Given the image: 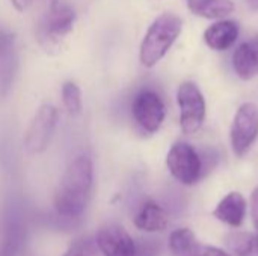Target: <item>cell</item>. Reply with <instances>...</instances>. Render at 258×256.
Segmentation results:
<instances>
[{"mask_svg": "<svg viewBox=\"0 0 258 256\" xmlns=\"http://www.w3.org/2000/svg\"><path fill=\"white\" fill-rule=\"evenodd\" d=\"M94 183L92 161L82 155L73 160L53 196V208L60 219L76 220L79 219L91 199Z\"/></svg>", "mask_w": 258, "mask_h": 256, "instance_id": "6da1fadb", "label": "cell"}, {"mask_svg": "<svg viewBox=\"0 0 258 256\" xmlns=\"http://www.w3.org/2000/svg\"><path fill=\"white\" fill-rule=\"evenodd\" d=\"M183 29V21L174 14H162L150 26L141 44V62L151 68L165 57L168 50L177 41Z\"/></svg>", "mask_w": 258, "mask_h": 256, "instance_id": "7a4b0ae2", "label": "cell"}, {"mask_svg": "<svg viewBox=\"0 0 258 256\" xmlns=\"http://www.w3.org/2000/svg\"><path fill=\"white\" fill-rule=\"evenodd\" d=\"M180 107V125L184 134H195L206 118V101L200 88L192 81H183L177 92Z\"/></svg>", "mask_w": 258, "mask_h": 256, "instance_id": "3957f363", "label": "cell"}, {"mask_svg": "<svg viewBox=\"0 0 258 256\" xmlns=\"http://www.w3.org/2000/svg\"><path fill=\"white\" fill-rule=\"evenodd\" d=\"M166 166L171 175L184 186H194L201 178V158L194 146H190L189 143H174L168 152Z\"/></svg>", "mask_w": 258, "mask_h": 256, "instance_id": "277c9868", "label": "cell"}, {"mask_svg": "<svg viewBox=\"0 0 258 256\" xmlns=\"http://www.w3.org/2000/svg\"><path fill=\"white\" fill-rule=\"evenodd\" d=\"M258 137V107L254 103H243L233 121L230 139L237 157H243Z\"/></svg>", "mask_w": 258, "mask_h": 256, "instance_id": "5b68a950", "label": "cell"}, {"mask_svg": "<svg viewBox=\"0 0 258 256\" xmlns=\"http://www.w3.org/2000/svg\"><path fill=\"white\" fill-rule=\"evenodd\" d=\"M56 121L57 110L51 104H44L38 109L24 137V146L29 154H39L45 151L54 131Z\"/></svg>", "mask_w": 258, "mask_h": 256, "instance_id": "8992f818", "label": "cell"}, {"mask_svg": "<svg viewBox=\"0 0 258 256\" xmlns=\"http://www.w3.org/2000/svg\"><path fill=\"white\" fill-rule=\"evenodd\" d=\"M132 112L135 121L147 133H156L165 119V104L162 98L150 89H145L135 97Z\"/></svg>", "mask_w": 258, "mask_h": 256, "instance_id": "52a82bcc", "label": "cell"}, {"mask_svg": "<svg viewBox=\"0 0 258 256\" xmlns=\"http://www.w3.org/2000/svg\"><path fill=\"white\" fill-rule=\"evenodd\" d=\"M95 241L104 256H136V241L121 225L107 223L101 226Z\"/></svg>", "mask_w": 258, "mask_h": 256, "instance_id": "ba28073f", "label": "cell"}, {"mask_svg": "<svg viewBox=\"0 0 258 256\" xmlns=\"http://www.w3.org/2000/svg\"><path fill=\"white\" fill-rule=\"evenodd\" d=\"M18 71V56L15 35L0 27V100L6 98L12 89Z\"/></svg>", "mask_w": 258, "mask_h": 256, "instance_id": "9c48e42d", "label": "cell"}, {"mask_svg": "<svg viewBox=\"0 0 258 256\" xmlns=\"http://www.w3.org/2000/svg\"><path fill=\"white\" fill-rule=\"evenodd\" d=\"M26 237V228L17 207L11 205L3 213V231L0 238V256H18Z\"/></svg>", "mask_w": 258, "mask_h": 256, "instance_id": "30bf717a", "label": "cell"}, {"mask_svg": "<svg viewBox=\"0 0 258 256\" xmlns=\"http://www.w3.org/2000/svg\"><path fill=\"white\" fill-rule=\"evenodd\" d=\"M74 21V9L62 2L53 0L41 26L42 35L47 41H57L73 29Z\"/></svg>", "mask_w": 258, "mask_h": 256, "instance_id": "8fae6325", "label": "cell"}, {"mask_svg": "<svg viewBox=\"0 0 258 256\" xmlns=\"http://www.w3.org/2000/svg\"><path fill=\"white\" fill-rule=\"evenodd\" d=\"M246 210L248 204L245 196L239 192H231L216 205L213 216L231 228H239L246 217Z\"/></svg>", "mask_w": 258, "mask_h": 256, "instance_id": "7c38bea8", "label": "cell"}, {"mask_svg": "<svg viewBox=\"0 0 258 256\" xmlns=\"http://www.w3.org/2000/svg\"><path fill=\"white\" fill-rule=\"evenodd\" d=\"M233 68L242 80L258 75V36L240 44L233 54Z\"/></svg>", "mask_w": 258, "mask_h": 256, "instance_id": "4fadbf2b", "label": "cell"}, {"mask_svg": "<svg viewBox=\"0 0 258 256\" xmlns=\"http://www.w3.org/2000/svg\"><path fill=\"white\" fill-rule=\"evenodd\" d=\"M135 226L139 231L153 234V232H160L168 226V216L165 210L154 201H145L138 213L135 214Z\"/></svg>", "mask_w": 258, "mask_h": 256, "instance_id": "5bb4252c", "label": "cell"}, {"mask_svg": "<svg viewBox=\"0 0 258 256\" xmlns=\"http://www.w3.org/2000/svg\"><path fill=\"white\" fill-rule=\"evenodd\" d=\"M237 36H239V26L236 21L231 20L218 21L204 32L206 44L216 51L230 48L237 41Z\"/></svg>", "mask_w": 258, "mask_h": 256, "instance_id": "9a60e30c", "label": "cell"}, {"mask_svg": "<svg viewBox=\"0 0 258 256\" xmlns=\"http://www.w3.org/2000/svg\"><path fill=\"white\" fill-rule=\"evenodd\" d=\"M203 246L189 228L175 229L169 237V247L175 256H201Z\"/></svg>", "mask_w": 258, "mask_h": 256, "instance_id": "2e32d148", "label": "cell"}, {"mask_svg": "<svg viewBox=\"0 0 258 256\" xmlns=\"http://www.w3.org/2000/svg\"><path fill=\"white\" fill-rule=\"evenodd\" d=\"M187 6L192 14L210 20L224 18L234 11L231 0H187Z\"/></svg>", "mask_w": 258, "mask_h": 256, "instance_id": "e0dca14e", "label": "cell"}, {"mask_svg": "<svg viewBox=\"0 0 258 256\" xmlns=\"http://www.w3.org/2000/svg\"><path fill=\"white\" fill-rule=\"evenodd\" d=\"M225 244L236 256H258V234L234 232L228 234Z\"/></svg>", "mask_w": 258, "mask_h": 256, "instance_id": "ac0fdd59", "label": "cell"}, {"mask_svg": "<svg viewBox=\"0 0 258 256\" xmlns=\"http://www.w3.org/2000/svg\"><path fill=\"white\" fill-rule=\"evenodd\" d=\"M62 101L67 110L73 115L80 113L82 110V92L79 86L73 81H67L62 86Z\"/></svg>", "mask_w": 258, "mask_h": 256, "instance_id": "d6986e66", "label": "cell"}, {"mask_svg": "<svg viewBox=\"0 0 258 256\" xmlns=\"http://www.w3.org/2000/svg\"><path fill=\"white\" fill-rule=\"evenodd\" d=\"M94 244L86 240V238H79V240H74L70 246V249L65 252L63 256H92L94 255Z\"/></svg>", "mask_w": 258, "mask_h": 256, "instance_id": "ffe728a7", "label": "cell"}, {"mask_svg": "<svg viewBox=\"0 0 258 256\" xmlns=\"http://www.w3.org/2000/svg\"><path fill=\"white\" fill-rule=\"evenodd\" d=\"M159 244L150 240L136 241V256H157Z\"/></svg>", "mask_w": 258, "mask_h": 256, "instance_id": "44dd1931", "label": "cell"}, {"mask_svg": "<svg viewBox=\"0 0 258 256\" xmlns=\"http://www.w3.org/2000/svg\"><path fill=\"white\" fill-rule=\"evenodd\" d=\"M251 217H252V223L258 234V186L251 195Z\"/></svg>", "mask_w": 258, "mask_h": 256, "instance_id": "7402d4cb", "label": "cell"}, {"mask_svg": "<svg viewBox=\"0 0 258 256\" xmlns=\"http://www.w3.org/2000/svg\"><path fill=\"white\" fill-rule=\"evenodd\" d=\"M201 256H231L228 252L219 249V247H215V246H203V252Z\"/></svg>", "mask_w": 258, "mask_h": 256, "instance_id": "603a6c76", "label": "cell"}, {"mask_svg": "<svg viewBox=\"0 0 258 256\" xmlns=\"http://www.w3.org/2000/svg\"><path fill=\"white\" fill-rule=\"evenodd\" d=\"M32 2H33V0H11V3L14 5V8H15L17 11H20V12L26 11V9L32 5Z\"/></svg>", "mask_w": 258, "mask_h": 256, "instance_id": "cb8c5ba5", "label": "cell"}, {"mask_svg": "<svg viewBox=\"0 0 258 256\" xmlns=\"http://www.w3.org/2000/svg\"><path fill=\"white\" fill-rule=\"evenodd\" d=\"M246 5H248L252 11H257L258 9V0H246Z\"/></svg>", "mask_w": 258, "mask_h": 256, "instance_id": "d4e9b609", "label": "cell"}]
</instances>
